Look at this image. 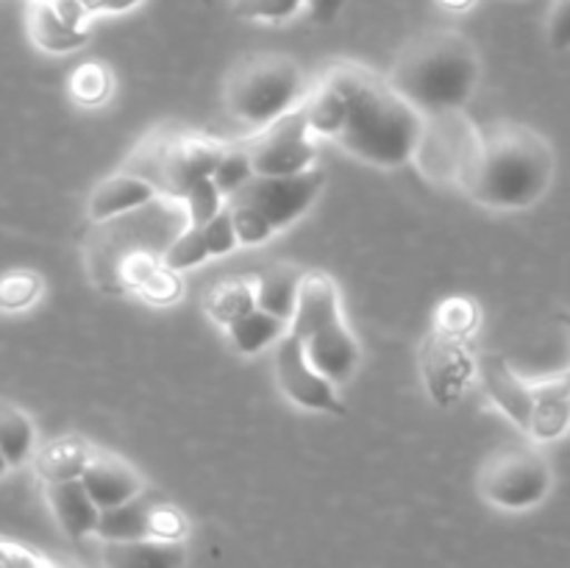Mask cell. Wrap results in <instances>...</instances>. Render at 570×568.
<instances>
[{
    "instance_id": "1",
    "label": "cell",
    "mask_w": 570,
    "mask_h": 568,
    "mask_svg": "<svg viewBox=\"0 0 570 568\" xmlns=\"http://www.w3.org/2000/svg\"><path fill=\"white\" fill-rule=\"evenodd\" d=\"M557 159L549 139L523 123L479 128V143L460 187L488 209H529L549 193Z\"/></svg>"
},
{
    "instance_id": "2",
    "label": "cell",
    "mask_w": 570,
    "mask_h": 568,
    "mask_svg": "<svg viewBox=\"0 0 570 568\" xmlns=\"http://www.w3.org/2000/svg\"><path fill=\"white\" fill-rule=\"evenodd\" d=\"M328 76L340 84L348 104L345 126L334 143L354 159L384 170L412 161L423 117L404 104L379 72L356 61H340L328 70Z\"/></svg>"
},
{
    "instance_id": "3",
    "label": "cell",
    "mask_w": 570,
    "mask_h": 568,
    "mask_svg": "<svg viewBox=\"0 0 570 568\" xmlns=\"http://www.w3.org/2000/svg\"><path fill=\"white\" fill-rule=\"evenodd\" d=\"M384 81L421 117L462 111L482 81V56L465 33L434 28L399 50Z\"/></svg>"
},
{
    "instance_id": "4",
    "label": "cell",
    "mask_w": 570,
    "mask_h": 568,
    "mask_svg": "<svg viewBox=\"0 0 570 568\" xmlns=\"http://www.w3.org/2000/svg\"><path fill=\"white\" fill-rule=\"evenodd\" d=\"M287 332L298 340L306 362L337 388L348 384L360 371V340L345 323L340 287L328 273L309 271L301 276Z\"/></svg>"
},
{
    "instance_id": "5",
    "label": "cell",
    "mask_w": 570,
    "mask_h": 568,
    "mask_svg": "<svg viewBox=\"0 0 570 568\" xmlns=\"http://www.w3.org/2000/svg\"><path fill=\"white\" fill-rule=\"evenodd\" d=\"M306 72L287 53H254L237 61L226 78V106L239 123L267 128L278 117L298 109L306 98Z\"/></svg>"
},
{
    "instance_id": "6",
    "label": "cell",
    "mask_w": 570,
    "mask_h": 568,
    "mask_svg": "<svg viewBox=\"0 0 570 568\" xmlns=\"http://www.w3.org/2000/svg\"><path fill=\"white\" fill-rule=\"evenodd\" d=\"M554 488V471L538 449L512 445L495 451L479 468V496L495 510H534L549 499Z\"/></svg>"
},
{
    "instance_id": "7",
    "label": "cell",
    "mask_w": 570,
    "mask_h": 568,
    "mask_svg": "<svg viewBox=\"0 0 570 568\" xmlns=\"http://www.w3.org/2000/svg\"><path fill=\"white\" fill-rule=\"evenodd\" d=\"M323 187H326V173L321 167H312L298 176H254L226 200L254 206L278 234L312 209Z\"/></svg>"
},
{
    "instance_id": "8",
    "label": "cell",
    "mask_w": 570,
    "mask_h": 568,
    "mask_svg": "<svg viewBox=\"0 0 570 568\" xmlns=\"http://www.w3.org/2000/svg\"><path fill=\"white\" fill-rule=\"evenodd\" d=\"M479 143V128L462 111L423 117L421 139L412 161L434 182H460Z\"/></svg>"
},
{
    "instance_id": "9",
    "label": "cell",
    "mask_w": 570,
    "mask_h": 568,
    "mask_svg": "<svg viewBox=\"0 0 570 568\" xmlns=\"http://www.w3.org/2000/svg\"><path fill=\"white\" fill-rule=\"evenodd\" d=\"M423 384L438 407H454L476 384V351L471 340L449 337L443 332H429L417 351Z\"/></svg>"
},
{
    "instance_id": "10",
    "label": "cell",
    "mask_w": 570,
    "mask_h": 568,
    "mask_svg": "<svg viewBox=\"0 0 570 568\" xmlns=\"http://www.w3.org/2000/svg\"><path fill=\"white\" fill-rule=\"evenodd\" d=\"M245 150L254 176H298L317 167V139L306 128L301 106L262 128Z\"/></svg>"
},
{
    "instance_id": "11",
    "label": "cell",
    "mask_w": 570,
    "mask_h": 568,
    "mask_svg": "<svg viewBox=\"0 0 570 568\" xmlns=\"http://www.w3.org/2000/svg\"><path fill=\"white\" fill-rule=\"evenodd\" d=\"M273 373H276L278 390H282L295 407H301V410L337 418L345 415L340 388L328 382V379H323L321 373L306 362L298 340L289 332L273 345Z\"/></svg>"
},
{
    "instance_id": "12",
    "label": "cell",
    "mask_w": 570,
    "mask_h": 568,
    "mask_svg": "<svg viewBox=\"0 0 570 568\" xmlns=\"http://www.w3.org/2000/svg\"><path fill=\"white\" fill-rule=\"evenodd\" d=\"M223 150H226V145L200 137V134H184V137L165 143L159 150V176L165 178L161 189L173 198H181L184 189L204 182V178H212Z\"/></svg>"
},
{
    "instance_id": "13",
    "label": "cell",
    "mask_w": 570,
    "mask_h": 568,
    "mask_svg": "<svg viewBox=\"0 0 570 568\" xmlns=\"http://www.w3.org/2000/svg\"><path fill=\"white\" fill-rule=\"evenodd\" d=\"M78 482L100 512L128 505V501L139 499L145 490L142 473L131 462L109 454V451H92Z\"/></svg>"
},
{
    "instance_id": "14",
    "label": "cell",
    "mask_w": 570,
    "mask_h": 568,
    "mask_svg": "<svg viewBox=\"0 0 570 568\" xmlns=\"http://www.w3.org/2000/svg\"><path fill=\"white\" fill-rule=\"evenodd\" d=\"M476 379H482L488 399L515 423L521 432H527L529 407H532V393H529V379L515 373V368L504 356L493 351L476 354Z\"/></svg>"
},
{
    "instance_id": "15",
    "label": "cell",
    "mask_w": 570,
    "mask_h": 568,
    "mask_svg": "<svg viewBox=\"0 0 570 568\" xmlns=\"http://www.w3.org/2000/svg\"><path fill=\"white\" fill-rule=\"evenodd\" d=\"M529 407L527 434L534 443H554L562 440L570 423V384L566 373L546 379H529Z\"/></svg>"
},
{
    "instance_id": "16",
    "label": "cell",
    "mask_w": 570,
    "mask_h": 568,
    "mask_svg": "<svg viewBox=\"0 0 570 568\" xmlns=\"http://www.w3.org/2000/svg\"><path fill=\"white\" fill-rule=\"evenodd\" d=\"M159 189L148 182V178L137 176L131 170L115 173V176L104 178L98 187L92 189L87 204V215L95 223H111L120 221L122 215L145 209L159 198Z\"/></svg>"
},
{
    "instance_id": "17",
    "label": "cell",
    "mask_w": 570,
    "mask_h": 568,
    "mask_svg": "<svg viewBox=\"0 0 570 568\" xmlns=\"http://www.w3.org/2000/svg\"><path fill=\"white\" fill-rule=\"evenodd\" d=\"M189 549L178 540H106L100 543V568H187Z\"/></svg>"
},
{
    "instance_id": "18",
    "label": "cell",
    "mask_w": 570,
    "mask_h": 568,
    "mask_svg": "<svg viewBox=\"0 0 570 568\" xmlns=\"http://www.w3.org/2000/svg\"><path fill=\"white\" fill-rule=\"evenodd\" d=\"M120 278L128 290L139 293V298L154 306L176 304L181 298V273L167 271L159 256L148 254V251L122 256Z\"/></svg>"
},
{
    "instance_id": "19",
    "label": "cell",
    "mask_w": 570,
    "mask_h": 568,
    "mask_svg": "<svg viewBox=\"0 0 570 568\" xmlns=\"http://www.w3.org/2000/svg\"><path fill=\"white\" fill-rule=\"evenodd\" d=\"M45 501H48L56 523H59L67 538L76 540V543L92 538L100 510L92 505V499H89L78 479H72V482H48L45 484Z\"/></svg>"
},
{
    "instance_id": "20",
    "label": "cell",
    "mask_w": 570,
    "mask_h": 568,
    "mask_svg": "<svg viewBox=\"0 0 570 568\" xmlns=\"http://www.w3.org/2000/svg\"><path fill=\"white\" fill-rule=\"evenodd\" d=\"M89 457H92V449H89L87 440L61 434V438L37 443V451H33L31 460L33 468H37V477L42 479V484H48L81 479Z\"/></svg>"
},
{
    "instance_id": "21",
    "label": "cell",
    "mask_w": 570,
    "mask_h": 568,
    "mask_svg": "<svg viewBox=\"0 0 570 568\" xmlns=\"http://www.w3.org/2000/svg\"><path fill=\"white\" fill-rule=\"evenodd\" d=\"M301 111H304L306 128H309L312 137L332 139L334 143L345 126L348 104H345V95L343 89H340V84L326 72L321 81L309 84L304 104H301Z\"/></svg>"
},
{
    "instance_id": "22",
    "label": "cell",
    "mask_w": 570,
    "mask_h": 568,
    "mask_svg": "<svg viewBox=\"0 0 570 568\" xmlns=\"http://www.w3.org/2000/svg\"><path fill=\"white\" fill-rule=\"evenodd\" d=\"M304 271L295 265L278 262V265L267 267L259 278H254L256 290V310L267 312V315L278 317L289 326L295 312V298H298V284Z\"/></svg>"
},
{
    "instance_id": "23",
    "label": "cell",
    "mask_w": 570,
    "mask_h": 568,
    "mask_svg": "<svg viewBox=\"0 0 570 568\" xmlns=\"http://www.w3.org/2000/svg\"><path fill=\"white\" fill-rule=\"evenodd\" d=\"M28 37L42 53L70 56L89 42V31H76L48 6H28Z\"/></svg>"
},
{
    "instance_id": "24",
    "label": "cell",
    "mask_w": 570,
    "mask_h": 568,
    "mask_svg": "<svg viewBox=\"0 0 570 568\" xmlns=\"http://www.w3.org/2000/svg\"><path fill=\"white\" fill-rule=\"evenodd\" d=\"M250 310H256L254 278H223V282H217L215 287H209V293L204 295L206 317L223 329H228L234 321L248 315Z\"/></svg>"
},
{
    "instance_id": "25",
    "label": "cell",
    "mask_w": 570,
    "mask_h": 568,
    "mask_svg": "<svg viewBox=\"0 0 570 568\" xmlns=\"http://www.w3.org/2000/svg\"><path fill=\"white\" fill-rule=\"evenodd\" d=\"M39 434L31 415L11 401L0 399V454L9 468H20L31 462L37 451Z\"/></svg>"
},
{
    "instance_id": "26",
    "label": "cell",
    "mask_w": 570,
    "mask_h": 568,
    "mask_svg": "<svg viewBox=\"0 0 570 568\" xmlns=\"http://www.w3.org/2000/svg\"><path fill=\"white\" fill-rule=\"evenodd\" d=\"M287 323L278 321V317L267 315L262 310H250L248 315H243L239 321H234L232 326L226 329L228 340H232L234 349L243 356H254L259 351L273 349L278 340L287 334Z\"/></svg>"
},
{
    "instance_id": "27",
    "label": "cell",
    "mask_w": 570,
    "mask_h": 568,
    "mask_svg": "<svg viewBox=\"0 0 570 568\" xmlns=\"http://www.w3.org/2000/svg\"><path fill=\"white\" fill-rule=\"evenodd\" d=\"M234 17L259 26H287L309 17V0H232Z\"/></svg>"
},
{
    "instance_id": "28",
    "label": "cell",
    "mask_w": 570,
    "mask_h": 568,
    "mask_svg": "<svg viewBox=\"0 0 570 568\" xmlns=\"http://www.w3.org/2000/svg\"><path fill=\"white\" fill-rule=\"evenodd\" d=\"M145 510H148V505H142L139 499L104 510L98 516V527H95L92 538H98L100 543H106V540L145 538Z\"/></svg>"
},
{
    "instance_id": "29",
    "label": "cell",
    "mask_w": 570,
    "mask_h": 568,
    "mask_svg": "<svg viewBox=\"0 0 570 568\" xmlns=\"http://www.w3.org/2000/svg\"><path fill=\"white\" fill-rule=\"evenodd\" d=\"M111 92H115V76L104 61H83L72 70L70 95L76 104L95 109V106H104Z\"/></svg>"
},
{
    "instance_id": "30",
    "label": "cell",
    "mask_w": 570,
    "mask_h": 568,
    "mask_svg": "<svg viewBox=\"0 0 570 568\" xmlns=\"http://www.w3.org/2000/svg\"><path fill=\"white\" fill-rule=\"evenodd\" d=\"M479 323H482V310L473 298L465 295H451V298L440 301L434 310V332H443L449 337L471 340L476 334Z\"/></svg>"
},
{
    "instance_id": "31",
    "label": "cell",
    "mask_w": 570,
    "mask_h": 568,
    "mask_svg": "<svg viewBox=\"0 0 570 568\" xmlns=\"http://www.w3.org/2000/svg\"><path fill=\"white\" fill-rule=\"evenodd\" d=\"M45 293V282L37 271H9L0 276V312L17 315L39 304Z\"/></svg>"
},
{
    "instance_id": "32",
    "label": "cell",
    "mask_w": 570,
    "mask_h": 568,
    "mask_svg": "<svg viewBox=\"0 0 570 568\" xmlns=\"http://www.w3.org/2000/svg\"><path fill=\"white\" fill-rule=\"evenodd\" d=\"M161 265L173 273H184V271H193V267L204 265L209 259L206 254V245L204 237H200V228L198 226H184L176 237L167 243V248L161 251Z\"/></svg>"
},
{
    "instance_id": "33",
    "label": "cell",
    "mask_w": 570,
    "mask_h": 568,
    "mask_svg": "<svg viewBox=\"0 0 570 568\" xmlns=\"http://www.w3.org/2000/svg\"><path fill=\"white\" fill-rule=\"evenodd\" d=\"M228 217H232L234 234H237L239 248H259V245L271 243L276 237L271 223L248 204H239V200H226Z\"/></svg>"
},
{
    "instance_id": "34",
    "label": "cell",
    "mask_w": 570,
    "mask_h": 568,
    "mask_svg": "<svg viewBox=\"0 0 570 568\" xmlns=\"http://www.w3.org/2000/svg\"><path fill=\"white\" fill-rule=\"evenodd\" d=\"M187 535L189 521L176 505H167V501H154V505H148V510H145V538L187 543Z\"/></svg>"
},
{
    "instance_id": "35",
    "label": "cell",
    "mask_w": 570,
    "mask_h": 568,
    "mask_svg": "<svg viewBox=\"0 0 570 568\" xmlns=\"http://www.w3.org/2000/svg\"><path fill=\"white\" fill-rule=\"evenodd\" d=\"M184 217H187V226H204L209 217H215L217 212L226 206V198L220 195V189L215 187L212 178H204V182L193 184L189 189H184L181 198Z\"/></svg>"
},
{
    "instance_id": "36",
    "label": "cell",
    "mask_w": 570,
    "mask_h": 568,
    "mask_svg": "<svg viewBox=\"0 0 570 568\" xmlns=\"http://www.w3.org/2000/svg\"><path fill=\"white\" fill-rule=\"evenodd\" d=\"M250 178H254V167H250L245 145L223 150L220 161H217L215 173H212V182L220 189L223 198H232V195L237 193L245 182H250Z\"/></svg>"
},
{
    "instance_id": "37",
    "label": "cell",
    "mask_w": 570,
    "mask_h": 568,
    "mask_svg": "<svg viewBox=\"0 0 570 568\" xmlns=\"http://www.w3.org/2000/svg\"><path fill=\"white\" fill-rule=\"evenodd\" d=\"M200 228V237H204V245H206V254H209V259L215 256V259H220V256H228L234 254V251L239 248L237 243V234H234V226H232V217H228V209L223 206L220 212H217L215 217H209V221L204 223Z\"/></svg>"
},
{
    "instance_id": "38",
    "label": "cell",
    "mask_w": 570,
    "mask_h": 568,
    "mask_svg": "<svg viewBox=\"0 0 570 568\" xmlns=\"http://www.w3.org/2000/svg\"><path fill=\"white\" fill-rule=\"evenodd\" d=\"M0 568H56V566L50 560H45L39 551L17 543V540L0 538Z\"/></svg>"
},
{
    "instance_id": "39",
    "label": "cell",
    "mask_w": 570,
    "mask_h": 568,
    "mask_svg": "<svg viewBox=\"0 0 570 568\" xmlns=\"http://www.w3.org/2000/svg\"><path fill=\"white\" fill-rule=\"evenodd\" d=\"M546 33H549V45L554 50H568L570 45V0H554L549 9V20H546Z\"/></svg>"
},
{
    "instance_id": "40",
    "label": "cell",
    "mask_w": 570,
    "mask_h": 568,
    "mask_svg": "<svg viewBox=\"0 0 570 568\" xmlns=\"http://www.w3.org/2000/svg\"><path fill=\"white\" fill-rule=\"evenodd\" d=\"M50 9L56 11V17H59L61 22H67V26L76 28V31H89V26H92L95 20L78 0H53Z\"/></svg>"
},
{
    "instance_id": "41",
    "label": "cell",
    "mask_w": 570,
    "mask_h": 568,
    "mask_svg": "<svg viewBox=\"0 0 570 568\" xmlns=\"http://www.w3.org/2000/svg\"><path fill=\"white\" fill-rule=\"evenodd\" d=\"M345 6H348V0H309V20L317 26H326L343 14Z\"/></svg>"
},
{
    "instance_id": "42",
    "label": "cell",
    "mask_w": 570,
    "mask_h": 568,
    "mask_svg": "<svg viewBox=\"0 0 570 568\" xmlns=\"http://www.w3.org/2000/svg\"><path fill=\"white\" fill-rule=\"evenodd\" d=\"M145 0H104L100 3V17H120V14H131L142 6Z\"/></svg>"
},
{
    "instance_id": "43",
    "label": "cell",
    "mask_w": 570,
    "mask_h": 568,
    "mask_svg": "<svg viewBox=\"0 0 570 568\" xmlns=\"http://www.w3.org/2000/svg\"><path fill=\"white\" fill-rule=\"evenodd\" d=\"M445 11H454V14H465L476 6V0H438Z\"/></svg>"
},
{
    "instance_id": "44",
    "label": "cell",
    "mask_w": 570,
    "mask_h": 568,
    "mask_svg": "<svg viewBox=\"0 0 570 568\" xmlns=\"http://www.w3.org/2000/svg\"><path fill=\"white\" fill-rule=\"evenodd\" d=\"M78 3H81L83 9H87L89 14H92L95 20H98V17H100V3H104V0H78Z\"/></svg>"
},
{
    "instance_id": "45",
    "label": "cell",
    "mask_w": 570,
    "mask_h": 568,
    "mask_svg": "<svg viewBox=\"0 0 570 568\" xmlns=\"http://www.w3.org/2000/svg\"><path fill=\"white\" fill-rule=\"evenodd\" d=\"M9 471H11V468H9V462H6V460H3V454H0V479H3L6 473H9Z\"/></svg>"
},
{
    "instance_id": "46",
    "label": "cell",
    "mask_w": 570,
    "mask_h": 568,
    "mask_svg": "<svg viewBox=\"0 0 570 568\" xmlns=\"http://www.w3.org/2000/svg\"><path fill=\"white\" fill-rule=\"evenodd\" d=\"M53 3V0H28V6H48Z\"/></svg>"
}]
</instances>
